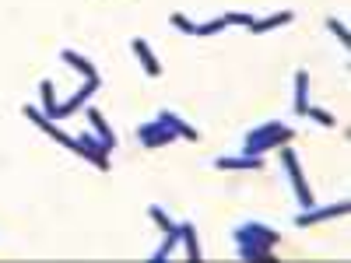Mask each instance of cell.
I'll use <instances>...</instances> for the list:
<instances>
[{
  "label": "cell",
  "mask_w": 351,
  "mask_h": 263,
  "mask_svg": "<svg viewBox=\"0 0 351 263\" xmlns=\"http://www.w3.org/2000/svg\"><path fill=\"white\" fill-rule=\"evenodd\" d=\"M232 239H236V253L243 260H271V249L278 246V231L263 221H243L232 228Z\"/></svg>",
  "instance_id": "6da1fadb"
},
{
  "label": "cell",
  "mask_w": 351,
  "mask_h": 263,
  "mask_svg": "<svg viewBox=\"0 0 351 263\" xmlns=\"http://www.w3.org/2000/svg\"><path fill=\"white\" fill-rule=\"evenodd\" d=\"M295 140V130L291 127H281V123H263L256 130H250L243 137V155H263V151H274L281 144H291Z\"/></svg>",
  "instance_id": "7a4b0ae2"
},
{
  "label": "cell",
  "mask_w": 351,
  "mask_h": 263,
  "mask_svg": "<svg viewBox=\"0 0 351 263\" xmlns=\"http://www.w3.org/2000/svg\"><path fill=\"white\" fill-rule=\"evenodd\" d=\"M281 165H285V172H288V179H291V190H295V197H299V203H302V211H309L313 208V190H309V183H306V175H302V165H299V155L291 151V144H281Z\"/></svg>",
  "instance_id": "3957f363"
},
{
  "label": "cell",
  "mask_w": 351,
  "mask_h": 263,
  "mask_svg": "<svg viewBox=\"0 0 351 263\" xmlns=\"http://www.w3.org/2000/svg\"><path fill=\"white\" fill-rule=\"evenodd\" d=\"M74 155H81L84 162H92L99 172H109V151H106V144L95 134H77L74 137Z\"/></svg>",
  "instance_id": "277c9868"
},
{
  "label": "cell",
  "mask_w": 351,
  "mask_h": 263,
  "mask_svg": "<svg viewBox=\"0 0 351 263\" xmlns=\"http://www.w3.org/2000/svg\"><path fill=\"white\" fill-rule=\"evenodd\" d=\"M137 140H141L148 151H158V148H165V144L176 140V130H172L169 123H162L158 116H155V120H148V123H141V127H137Z\"/></svg>",
  "instance_id": "5b68a950"
},
{
  "label": "cell",
  "mask_w": 351,
  "mask_h": 263,
  "mask_svg": "<svg viewBox=\"0 0 351 263\" xmlns=\"http://www.w3.org/2000/svg\"><path fill=\"white\" fill-rule=\"evenodd\" d=\"M351 211V203L348 200H341V203H330V208H313L309 211H302V214H295V225L299 228H309V225H319V221H330V218H344Z\"/></svg>",
  "instance_id": "8992f818"
},
{
  "label": "cell",
  "mask_w": 351,
  "mask_h": 263,
  "mask_svg": "<svg viewBox=\"0 0 351 263\" xmlns=\"http://www.w3.org/2000/svg\"><path fill=\"white\" fill-rule=\"evenodd\" d=\"M99 84H102V77H84V84L77 88V92H74L67 102H60V112H56V120H67L71 112H77L81 105H88V99L99 92Z\"/></svg>",
  "instance_id": "52a82bcc"
},
{
  "label": "cell",
  "mask_w": 351,
  "mask_h": 263,
  "mask_svg": "<svg viewBox=\"0 0 351 263\" xmlns=\"http://www.w3.org/2000/svg\"><path fill=\"white\" fill-rule=\"evenodd\" d=\"M130 49H134V56L141 60L144 74H148V77H162V64L155 60V53H152L148 42H144V39H130Z\"/></svg>",
  "instance_id": "ba28073f"
},
{
  "label": "cell",
  "mask_w": 351,
  "mask_h": 263,
  "mask_svg": "<svg viewBox=\"0 0 351 263\" xmlns=\"http://www.w3.org/2000/svg\"><path fill=\"white\" fill-rule=\"evenodd\" d=\"M88 123H92V134L106 144V151H116V134H112V127L106 123V116L99 109H88Z\"/></svg>",
  "instance_id": "9c48e42d"
},
{
  "label": "cell",
  "mask_w": 351,
  "mask_h": 263,
  "mask_svg": "<svg viewBox=\"0 0 351 263\" xmlns=\"http://www.w3.org/2000/svg\"><path fill=\"white\" fill-rule=\"evenodd\" d=\"M215 168H263V155H221V158H215Z\"/></svg>",
  "instance_id": "30bf717a"
},
{
  "label": "cell",
  "mask_w": 351,
  "mask_h": 263,
  "mask_svg": "<svg viewBox=\"0 0 351 263\" xmlns=\"http://www.w3.org/2000/svg\"><path fill=\"white\" fill-rule=\"evenodd\" d=\"M60 60H64L67 67H74L81 77H99V67H95L92 60H88V56L74 53V49H64V53H60Z\"/></svg>",
  "instance_id": "8fae6325"
},
{
  "label": "cell",
  "mask_w": 351,
  "mask_h": 263,
  "mask_svg": "<svg viewBox=\"0 0 351 263\" xmlns=\"http://www.w3.org/2000/svg\"><path fill=\"white\" fill-rule=\"evenodd\" d=\"M158 120H162V123H169V127L176 130V137H186V140H197V137H200V134H197L186 120H180V116H176L172 109H162V112H158Z\"/></svg>",
  "instance_id": "7c38bea8"
},
{
  "label": "cell",
  "mask_w": 351,
  "mask_h": 263,
  "mask_svg": "<svg viewBox=\"0 0 351 263\" xmlns=\"http://www.w3.org/2000/svg\"><path fill=\"white\" fill-rule=\"evenodd\" d=\"M291 109H295V116H306L309 109V74L306 71L295 74V102H291Z\"/></svg>",
  "instance_id": "4fadbf2b"
},
{
  "label": "cell",
  "mask_w": 351,
  "mask_h": 263,
  "mask_svg": "<svg viewBox=\"0 0 351 263\" xmlns=\"http://www.w3.org/2000/svg\"><path fill=\"white\" fill-rule=\"evenodd\" d=\"M295 18V11H278V14H267V18H253V32H271V28H281Z\"/></svg>",
  "instance_id": "5bb4252c"
},
{
  "label": "cell",
  "mask_w": 351,
  "mask_h": 263,
  "mask_svg": "<svg viewBox=\"0 0 351 263\" xmlns=\"http://www.w3.org/2000/svg\"><path fill=\"white\" fill-rule=\"evenodd\" d=\"M39 95H43V112L49 116V120H56V112H60V102H56V88L49 77L39 81Z\"/></svg>",
  "instance_id": "9a60e30c"
},
{
  "label": "cell",
  "mask_w": 351,
  "mask_h": 263,
  "mask_svg": "<svg viewBox=\"0 0 351 263\" xmlns=\"http://www.w3.org/2000/svg\"><path fill=\"white\" fill-rule=\"evenodd\" d=\"M180 242L186 246V256L190 260H200V242H197V225L193 221H183L180 225Z\"/></svg>",
  "instance_id": "2e32d148"
},
{
  "label": "cell",
  "mask_w": 351,
  "mask_h": 263,
  "mask_svg": "<svg viewBox=\"0 0 351 263\" xmlns=\"http://www.w3.org/2000/svg\"><path fill=\"white\" fill-rule=\"evenodd\" d=\"M148 218H152V221H155V225L165 231V236H172V231H180V225H176V221H172V218H169V214L158 208V203H152V208H148Z\"/></svg>",
  "instance_id": "e0dca14e"
},
{
  "label": "cell",
  "mask_w": 351,
  "mask_h": 263,
  "mask_svg": "<svg viewBox=\"0 0 351 263\" xmlns=\"http://www.w3.org/2000/svg\"><path fill=\"white\" fill-rule=\"evenodd\" d=\"M306 116H309V120H316L319 127H334V123H337L334 116H330L327 109H319V105H309V109H306Z\"/></svg>",
  "instance_id": "ac0fdd59"
},
{
  "label": "cell",
  "mask_w": 351,
  "mask_h": 263,
  "mask_svg": "<svg viewBox=\"0 0 351 263\" xmlns=\"http://www.w3.org/2000/svg\"><path fill=\"white\" fill-rule=\"evenodd\" d=\"M225 25H228L225 18H211V21H204V25H197V32H193V36H218V32H221Z\"/></svg>",
  "instance_id": "d6986e66"
},
{
  "label": "cell",
  "mask_w": 351,
  "mask_h": 263,
  "mask_svg": "<svg viewBox=\"0 0 351 263\" xmlns=\"http://www.w3.org/2000/svg\"><path fill=\"white\" fill-rule=\"evenodd\" d=\"M180 246V231H172V236H165L162 239V246L155 249V260H165V256H172V249Z\"/></svg>",
  "instance_id": "ffe728a7"
},
{
  "label": "cell",
  "mask_w": 351,
  "mask_h": 263,
  "mask_svg": "<svg viewBox=\"0 0 351 263\" xmlns=\"http://www.w3.org/2000/svg\"><path fill=\"white\" fill-rule=\"evenodd\" d=\"M327 28L341 39V46H351V32H348V25L344 21H337V18H327Z\"/></svg>",
  "instance_id": "44dd1931"
},
{
  "label": "cell",
  "mask_w": 351,
  "mask_h": 263,
  "mask_svg": "<svg viewBox=\"0 0 351 263\" xmlns=\"http://www.w3.org/2000/svg\"><path fill=\"white\" fill-rule=\"evenodd\" d=\"M172 28H180L183 36H193V32H197V25H193V21H190L186 14H180V11L172 14Z\"/></svg>",
  "instance_id": "7402d4cb"
},
{
  "label": "cell",
  "mask_w": 351,
  "mask_h": 263,
  "mask_svg": "<svg viewBox=\"0 0 351 263\" xmlns=\"http://www.w3.org/2000/svg\"><path fill=\"white\" fill-rule=\"evenodd\" d=\"M228 25H243V28H250L253 25V14L250 11H228V14H221Z\"/></svg>",
  "instance_id": "603a6c76"
}]
</instances>
